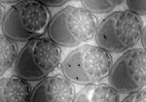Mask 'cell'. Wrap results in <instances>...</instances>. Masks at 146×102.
Listing matches in <instances>:
<instances>
[{
  "label": "cell",
  "mask_w": 146,
  "mask_h": 102,
  "mask_svg": "<svg viewBox=\"0 0 146 102\" xmlns=\"http://www.w3.org/2000/svg\"><path fill=\"white\" fill-rule=\"evenodd\" d=\"M20 1H10V0H2L1 1V4H14V5H16V4H18Z\"/></svg>",
  "instance_id": "obj_16"
},
{
  "label": "cell",
  "mask_w": 146,
  "mask_h": 102,
  "mask_svg": "<svg viewBox=\"0 0 146 102\" xmlns=\"http://www.w3.org/2000/svg\"><path fill=\"white\" fill-rule=\"evenodd\" d=\"M146 89L145 87L139 89L137 91L129 93L126 98L123 99V102H145Z\"/></svg>",
  "instance_id": "obj_13"
},
{
  "label": "cell",
  "mask_w": 146,
  "mask_h": 102,
  "mask_svg": "<svg viewBox=\"0 0 146 102\" xmlns=\"http://www.w3.org/2000/svg\"><path fill=\"white\" fill-rule=\"evenodd\" d=\"M62 49L49 37L34 38L19 52L14 70L28 82L41 81L58 67Z\"/></svg>",
  "instance_id": "obj_5"
},
{
  "label": "cell",
  "mask_w": 146,
  "mask_h": 102,
  "mask_svg": "<svg viewBox=\"0 0 146 102\" xmlns=\"http://www.w3.org/2000/svg\"><path fill=\"white\" fill-rule=\"evenodd\" d=\"M75 87L63 74L47 76L33 89L32 102H73Z\"/></svg>",
  "instance_id": "obj_7"
},
{
  "label": "cell",
  "mask_w": 146,
  "mask_h": 102,
  "mask_svg": "<svg viewBox=\"0 0 146 102\" xmlns=\"http://www.w3.org/2000/svg\"><path fill=\"white\" fill-rule=\"evenodd\" d=\"M112 65L111 54L98 46L81 45L68 54L62 70L72 84L86 86L107 78Z\"/></svg>",
  "instance_id": "obj_3"
},
{
  "label": "cell",
  "mask_w": 146,
  "mask_h": 102,
  "mask_svg": "<svg viewBox=\"0 0 146 102\" xmlns=\"http://www.w3.org/2000/svg\"><path fill=\"white\" fill-rule=\"evenodd\" d=\"M40 2L48 8V7H62L63 5H65L68 1L67 0H62V1L55 0V1H40Z\"/></svg>",
  "instance_id": "obj_14"
},
{
  "label": "cell",
  "mask_w": 146,
  "mask_h": 102,
  "mask_svg": "<svg viewBox=\"0 0 146 102\" xmlns=\"http://www.w3.org/2000/svg\"><path fill=\"white\" fill-rule=\"evenodd\" d=\"M145 37H146V26L144 25V26H143V29H142V33H141V37H140L141 43H142V45H143V49L144 50H145V47H146Z\"/></svg>",
  "instance_id": "obj_15"
},
{
  "label": "cell",
  "mask_w": 146,
  "mask_h": 102,
  "mask_svg": "<svg viewBox=\"0 0 146 102\" xmlns=\"http://www.w3.org/2000/svg\"><path fill=\"white\" fill-rule=\"evenodd\" d=\"M120 93L106 84L86 85L75 94L73 102H118Z\"/></svg>",
  "instance_id": "obj_9"
},
{
  "label": "cell",
  "mask_w": 146,
  "mask_h": 102,
  "mask_svg": "<svg viewBox=\"0 0 146 102\" xmlns=\"http://www.w3.org/2000/svg\"><path fill=\"white\" fill-rule=\"evenodd\" d=\"M108 84L120 94H129L145 87L146 52L131 49L113 63L108 75Z\"/></svg>",
  "instance_id": "obj_6"
},
{
  "label": "cell",
  "mask_w": 146,
  "mask_h": 102,
  "mask_svg": "<svg viewBox=\"0 0 146 102\" xmlns=\"http://www.w3.org/2000/svg\"><path fill=\"white\" fill-rule=\"evenodd\" d=\"M123 3L122 0H83L84 8L91 14L110 13L117 6Z\"/></svg>",
  "instance_id": "obj_11"
},
{
  "label": "cell",
  "mask_w": 146,
  "mask_h": 102,
  "mask_svg": "<svg viewBox=\"0 0 146 102\" xmlns=\"http://www.w3.org/2000/svg\"><path fill=\"white\" fill-rule=\"evenodd\" d=\"M128 10L135 15L140 17L146 16V1L145 0H128Z\"/></svg>",
  "instance_id": "obj_12"
},
{
  "label": "cell",
  "mask_w": 146,
  "mask_h": 102,
  "mask_svg": "<svg viewBox=\"0 0 146 102\" xmlns=\"http://www.w3.org/2000/svg\"><path fill=\"white\" fill-rule=\"evenodd\" d=\"M142 29V21L138 16L129 10L115 11L98 25L95 42L109 54L125 53L139 42Z\"/></svg>",
  "instance_id": "obj_2"
},
{
  "label": "cell",
  "mask_w": 146,
  "mask_h": 102,
  "mask_svg": "<svg viewBox=\"0 0 146 102\" xmlns=\"http://www.w3.org/2000/svg\"><path fill=\"white\" fill-rule=\"evenodd\" d=\"M32 89L29 82L18 75L0 80V101L28 102L31 99Z\"/></svg>",
  "instance_id": "obj_8"
},
{
  "label": "cell",
  "mask_w": 146,
  "mask_h": 102,
  "mask_svg": "<svg viewBox=\"0 0 146 102\" xmlns=\"http://www.w3.org/2000/svg\"><path fill=\"white\" fill-rule=\"evenodd\" d=\"M98 19L85 8L67 6L52 18L48 36L60 47L74 48L95 37Z\"/></svg>",
  "instance_id": "obj_4"
},
{
  "label": "cell",
  "mask_w": 146,
  "mask_h": 102,
  "mask_svg": "<svg viewBox=\"0 0 146 102\" xmlns=\"http://www.w3.org/2000/svg\"><path fill=\"white\" fill-rule=\"evenodd\" d=\"M0 74L2 76L14 63L18 58V47L14 40L10 39L6 35L0 36Z\"/></svg>",
  "instance_id": "obj_10"
},
{
  "label": "cell",
  "mask_w": 146,
  "mask_h": 102,
  "mask_svg": "<svg viewBox=\"0 0 146 102\" xmlns=\"http://www.w3.org/2000/svg\"><path fill=\"white\" fill-rule=\"evenodd\" d=\"M52 16L48 8L37 0H23L13 5L1 22V31L15 42L43 37L48 32Z\"/></svg>",
  "instance_id": "obj_1"
}]
</instances>
